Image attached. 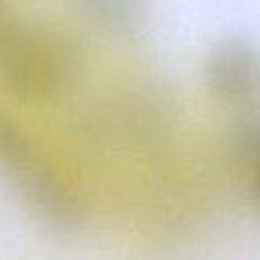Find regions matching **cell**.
Instances as JSON below:
<instances>
[{
	"label": "cell",
	"mask_w": 260,
	"mask_h": 260,
	"mask_svg": "<svg viewBox=\"0 0 260 260\" xmlns=\"http://www.w3.org/2000/svg\"><path fill=\"white\" fill-rule=\"evenodd\" d=\"M205 83L225 102H242L260 91V53L244 39L217 43L205 59Z\"/></svg>",
	"instance_id": "3957f363"
},
{
	"label": "cell",
	"mask_w": 260,
	"mask_h": 260,
	"mask_svg": "<svg viewBox=\"0 0 260 260\" xmlns=\"http://www.w3.org/2000/svg\"><path fill=\"white\" fill-rule=\"evenodd\" d=\"M0 169L41 225L71 232L83 223V207L73 189L41 160L24 130L4 112H0Z\"/></svg>",
	"instance_id": "7a4b0ae2"
},
{
	"label": "cell",
	"mask_w": 260,
	"mask_h": 260,
	"mask_svg": "<svg viewBox=\"0 0 260 260\" xmlns=\"http://www.w3.org/2000/svg\"><path fill=\"white\" fill-rule=\"evenodd\" d=\"M83 53L63 28L18 18L0 28V89L20 104H51L81 77Z\"/></svg>",
	"instance_id": "6da1fadb"
},
{
	"label": "cell",
	"mask_w": 260,
	"mask_h": 260,
	"mask_svg": "<svg viewBox=\"0 0 260 260\" xmlns=\"http://www.w3.org/2000/svg\"><path fill=\"white\" fill-rule=\"evenodd\" d=\"M93 10L98 14H102V18L114 22V24H122L128 18L134 16L136 8H138V0H87Z\"/></svg>",
	"instance_id": "277c9868"
}]
</instances>
